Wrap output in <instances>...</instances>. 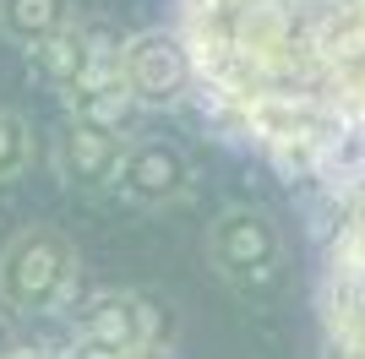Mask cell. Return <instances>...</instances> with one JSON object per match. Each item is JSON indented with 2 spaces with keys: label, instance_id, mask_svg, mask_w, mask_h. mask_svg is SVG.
<instances>
[{
  "label": "cell",
  "instance_id": "obj_1",
  "mask_svg": "<svg viewBox=\"0 0 365 359\" xmlns=\"http://www.w3.org/2000/svg\"><path fill=\"white\" fill-rule=\"evenodd\" d=\"M191 98L284 180L365 158V0H175Z\"/></svg>",
  "mask_w": 365,
  "mask_h": 359
},
{
  "label": "cell",
  "instance_id": "obj_2",
  "mask_svg": "<svg viewBox=\"0 0 365 359\" xmlns=\"http://www.w3.org/2000/svg\"><path fill=\"white\" fill-rule=\"evenodd\" d=\"M322 359H365V158L327 180L317 224Z\"/></svg>",
  "mask_w": 365,
  "mask_h": 359
},
{
  "label": "cell",
  "instance_id": "obj_3",
  "mask_svg": "<svg viewBox=\"0 0 365 359\" xmlns=\"http://www.w3.org/2000/svg\"><path fill=\"white\" fill-rule=\"evenodd\" d=\"M76 245L61 229H22L0 251V305L16 316H61L76 311Z\"/></svg>",
  "mask_w": 365,
  "mask_h": 359
},
{
  "label": "cell",
  "instance_id": "obj_4",
  "mask_svg": "<svg viewBox=\"0 0 365 359\" xmlns=\"http://www.w3.org/2000/svg\"><path fill=\"white\" fill-rule=\"evenodd\" d=\"M207 261L224 278L229 288L240 294H262L267 283H278V267H284V234L262 207L251 202H235L213 218L207 229Z\"/></svg>",
  "mask_w": 365,
  "mask_h": 359
},
{
  "label": "cell",
  "instance_id": "obj_5",
  "mask_svg": "<svg viewBox=\"0 0 365 359\" xmlns=\"http://www.w3.org/2000/svg\"><path fill=\"white\" fill-rule=\"evenodd\" d=\"M125 88L137 109H180L191 98V60H185L175 28H142L120 38Z\"/></svg>",
  "mask_w": 365,
  "mask_h": 359
},
{
  "label": "cell",
  "instance_id": "obj_6",
  "mask_svg": "<svg viewBox=\"0 0 365 359\" xmlns=\"http://www.w3.org/2000/svg\"><path fill=\"white\" fill-rule=\"evenodd\" d=\"M76 338L82 343H98L109 354H142V348H164L169 338V316L153 305V299L131 294V288H109V294H93L76 316Z\"/></svg>",
  "mask_w": 365,
  "mask_h": 359
},
{
  "label": "cell",
  "instance_id": "obj_7",
  "mask_svg": "<svg viewBox=\"0 0 365 359\" xmlns=\"http://www.w3.org/2000/svg\"><path fill=\"white\" fill-rule=\"evenodd\" d=\"M191 180H197L191 175V158L175 142H164V136H131L115 191L125 202H137V207H169V202H180L191 191Z\"/></svg>",
  "mask_w": 365,
  "mask_h": 359
},
{
  "label": "cell",
  "instance_id": "obj_8",
  "mask_svg": "<svg viewBox=\"0 0 365 359\" xmlns=\"http://www.w3.org/2000/svg\"><path fill=\"white\" fill-rule=\"evenodd\" d=\"M131 136L120 131H98V125H82V120H66L61 136H55V175L71 185V191H109L120 180V158Z\"/></svg>",
  "mask_w": 365,
  "mask_h": 359
},
{
  "label": "cell",
  "instance_id": "obj_9",
  "mask_svg": "<svg viewBox=\"0 0 365 359\" xmlns=\"http://www.w3.org/2000/svg\"><path fill=\"white\" fill-rule=\"evenodd\" d=\"M76 28V0H0V33L22 49H38Z\"/></svg>",
  "mask_w": 365,
  "mask_h": 359
},
{
  "label": "cell",
  "instance_id": "obj_10",
  "mask_svg": "<svg viewBox=\"0 0 365 359\" xmlns=\"http://www.w3.org/2000/svg\"><path fill=\"white\" fill-rule=\"evenodd\" d=\"M104 38H109V33H93V28H82V22H76V28H66L61 38H49V44L28 49V60L38 66V76H44V82H55V88L66 93L76 76L93 66V55L104 49Z\"/></svg>",
  "mask_w": 365,
  "mask_h": 359
},
{
  "label": "cell",
  "instance_id": "obj_11",
  "mask_svg": "<svg viewBox=\"0 0 365 359\" xmlns=\"http://www.w3.org/2000/svg\"><path fill=\"white\" fill-rule=\"evenodd\" d=\"M33 164V136H28V120L0 109V185L6 180H22Z\"/></svg>",
  "mask_w": 365,
  "mask_h": 359
},
{
  "label": "cell",
  "instance_id": "obj_12",
  "mask_svg": "<svg viewBox=\"0 0 365 359\" xmlns=\"http://www.w3.org/2000/svg\"><path fill=\"white\" fill-rule=\"evenodd\" d=\"M66 359H125V354H109V348H98V343H82V338H71Z\"/></svg>",
  "mask_w": 365,
  "mask_h": 359
},
{
  "label": "cell",
  "instance_id": "obj_13",
  "mask_svg": "<svg viewBox=\"0 0 365 359\" xmlns=\"http://www.w3.org/2000/svg\"><path fill=\"white\" fill-rule=\"evenodd\" d=\"M6 359H66V354H55V348H22V343H16Z\"/></svg>",
  "mask_w": 365,
  "mask_h": 359
},
{
  "label": "cell",
  "instance_id": "obj_14",
  "mask_svg": "<svg viewBox=\"0 0 365 359\" xmlns=\"http://www.w3.org/2000/svg\"><path fill=\"white\" fill-rule=\"evenodd\" d=\"M11 348H16V338H11V316H6V311H0V359H6V354H11Z\"/></svg>",
  "mask_w": 365,
  "mask_h": 359
},
{
  "label": "cell",
  "instance_id": "obj_15",
  "mask_svg": "<svg viewBox=\"0 0 365 359\" xmlns=\"http://www.w3.org/2000/svg\"><path fill=\"white\" fill-rule=\"evenodd\" d=\"M131 359H169L164 348H142V354H131Z\"/></svg>",
  "mask_w": 365,
  "mask_h": 359
}]
</instances>
